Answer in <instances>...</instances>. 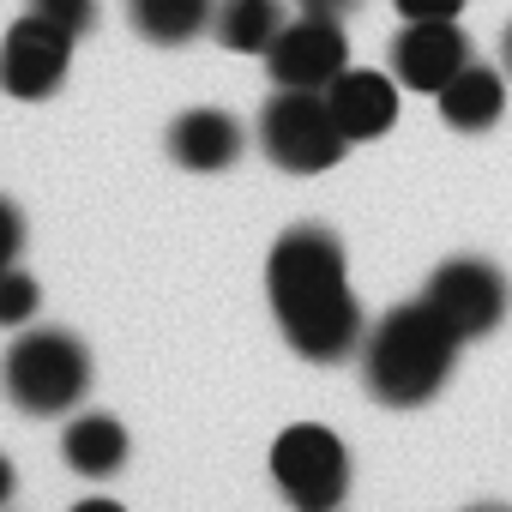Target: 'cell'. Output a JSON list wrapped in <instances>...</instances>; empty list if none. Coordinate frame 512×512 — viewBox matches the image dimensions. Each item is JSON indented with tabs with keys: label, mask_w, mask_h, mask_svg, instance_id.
Returning <instances> with one entry per match:
<instances>
[{
	"label": "cell",
	"mask_w": 512,
	"mask_h": 512,
	"mask_svg": "<svg viewBox=\"0 0 512 512\" xmlns=\"http://www.w3.org/2000/svg\"><path fill=\"white\" fill-rule=\"evenodd\" d=\"M326 103H332L338 127L350 133V145L392 133V121H398V85L386 73H368V67H344L326 85Z\"/></svg>",
	"instance_id": "30bf717a"
},
{
	"label": "cell",
	"mask_w": 512,
	"mask_h": 512,
	"mask_svg": "<svg viewBox=\"0 0 512 512\" xmlns=\"http://www.w3.org/2000/svg\"><path fill=\"white\" fill-rule=\"evenodd\" d=\"M458 7H464V0H398L404 25H410V19H452Z\"/></svg>",
	"instance_id": "d6986e66"
},
{
	"label": "cell",
	"mask_w": 512,
	"mask_h": 512,
	"mask_svg": "<svg viewBox=\"0 0 512 512\" xmlns=\"http://www.w3.org/2000/svg\"><path fill=\"white\" fill-rule=\"evenodd\" d=\"M434 103H440V121H446V127H458V133H482V127L500 121V109H506V85H500L494 67L464 61V67L434 91Z\"/></svg>",
	"instance_id": "7c38bea8"
},
{
	"label": "cell",
	"mask_w": 512,
	"mask_h": 512,
	"mask_svg": "<svg viewBox=\"0 0 512 512\" xmlns=\"http://www.w3.org/2000/svg\"><path fill=\"white\" fill-rule=\"evenodd\" d=\"M266 67H272V85L284 91H326L350 67V37L332 13L302 7V19H284L278 43L266 49Z\"/></svg>",
	"instance_id": "52a82bcc"
},
{
	"label": "cell",
	"mask_w": 512,
	"mask_h": 512,
	"mask_svg": "<svg viewBox=\"0 0 512 512\" xmlns=\"http://www.w3.org/2000/svg\"><path fill=\"white\" fill-rule=\"evenodd\" d=\"M452 362H458V338L428 302H404L380 314V326L362 338V380L392 410L428 404L452 380Z\"/></svg>",
	"instance_id": "7a4b0ae2"
},
{
	"label": "cell",
	"mask_w": 512,
	"mask_h": 512,
	"mask_svg": "<svg viewBox=\"0 0 512 512\" xmlns=\"http://www.w3.org/2000/svg\"><path fill=\"white\" fill-rule=\"evenodd\" d=\"M31 13L37 19H49V25H61L73 43L97 25V0H31Z\"/></svg>",
	"instance_id": "e0dca14e"
},
{
	"label": "cell",
	"mask_w": 512,
	"mask_h": 512,
	"mask_svg": "<svg viewBox=\"0 0 512 512\" xmlns=\"http://www.w3.org/2000/svg\"><path fill=\"white\" fill-rule=\"evenodd\" d=\"M284 31V7L278 0H217L211 7V37L229 55H266Z\"/></svg>",
	"instance_id": "5bb4252c"
},
{
	"label": "cell",
	"mask_w": 512,
	"mask_h": 512,
	"mask_svg": "<svg viewBox=\"0 0 512 512\" xmlns=\"http://www.w3.org/2000/svg\"><path fill=\"white\" fill-rule=\"evenodd\" d=\"M302 7H320V13H338V7H350V0H302Z\"/></svg>",
	"instance_id": "44dd1931"
},
{
	"label": "cell",
	"mask_w": 512,
	"mask_h": 512,
	"mask_svg": "<svg viewBox=\"0 0 512 512\" xmlns=\"http://www.w3.org/2000/svg\"><path fill=\"white\" fill-rule=\"evenodd\" d=\"M500 55H506V73H512V25H506V37H500Z\"/></svg>",
	"instance_id": "7402d4cb"
},
{
	"label": "cell",
	"mask_w": 512,
	"mask_h": 512,
	"mask_svg": "<svg viewBox=\"0 0 512 512\" xmlns=\"http://www.w3.org/2000/svg\"><path fill=\"white\" fill-rule=\"evenodd\" d=\"M0 272H7V266H0Z\"/></svg>",
	"instance_id": "603a6c76"
},
{
	"label": "cell",
	"mask_w": 512,
	"mask_h": 512,
	"mask_svg": "<svg viewBox=\"0 0 512 512\" xmlns=\"http://www.w3.org/2000/svg\"><path fill=\"white\" fill-rule=\"evenodd\" d=\"M67 61H73V37L37 13H25L7 43H0V91L19 103H43L67 85Z\"/></svg>",
	"instance_id": "ba28073f"
},
{
	"label": "cell",
	"mask_w": 512,
	"mask_h": 512,
	"mask_svg": "<svg viewBox=\"0 0 512 512\" xmlns=\"http://www.w3.org/2000/svg\"><path fill=\"white\" fill-rule=\"evenodd\" d=\"M61 458H67L79 476L103 482V476H115V470L127 464V428H121L115 416H103V410L73 416V428L61 434Z\"/></svg>",
	"instance_id": "4fadbf2b"
},
{
	"label": "cell",
	"mask_w": 512,
	"mask_h": 512,
	"mask_svg": "<svg viewBox=\"0 0 512 512\" xmlns=\"http://www.w3.org/2000/svg\"><path fill=\"white\" fill-rule=\"evenodd\" d=\"M37 302H43V290H37L31 272H19V266L0 272V326H31Z\"/></svg>",
	"instance_id": "2e32d148"
},
{
	"label": "cell",
	"mask_w": 512,
	"mask_h": 512,
	"mask_svg": "<svg viewBox=\"0 0 512 512\" xmlns=\"http://www.w3.org/2000/svg\"><path fill=\"white\" fill-rule=\"evenodd\" d=\"M25 247V211L13 199H0V266H13Z\"/></svg>",
	"instance_id": "ac0fdd59"
},
{
	"label": "cell",
	"mask_w": 512,
	"mask_h": 512,
	"mask_svg": "<svg viewBox=\"0 0 512 512\" xmlns=\"http://www.w3.org/2000/svg\"><path fill=\"white\" fill-rule=\"evenodd\" d=\"M272 476L284 488L290 506H308V512H326L350 494V452L332 428L320 422H296L278 434L272 446Z\"/></svg>",
	"instance_id": "5b68a950"
},
{
	"label": "cell",
	"mask_w": 512,
	"mask_h": 512,
	"mask_svg": "<svg viewBox=\"0 0 512 512\" xmlns=\"http://www.w3.org/2000/svg\"><path fill=\"white\" fill-rule=\"evenodd\" d=\"M211 7L217 0H127V19L145 43L157 49H181L199 31H211Z\"/></svg>",
	"instance_id": "9a60e30c"
},
{
	"label": "cell",
	"mask_w": 512,
	"mask_h": 512,
	"mask_svg": "<svg viewBox=\"0 0 512 512\" xmlns=\"http://www.w3.org/2000/svg\"><path fill=\"white\" fill-rule=\"evenodd\" d=\"M422 302L452 326L458 344H476V338H488V332L506 320L512 290H506V272H500L494 260H482V253H458V260H446V266L428 278Z\"/></svg>",
	"instance_id": "8992f818"
},
{
	"label": "cell",
	"mask_w": 512,
	"mask_h": 512,
	"mask_svg": "<svg viewBox=\"0 0 512 512\" xmlns=\"http://www.w3.org/2000/svg\"><path fill=\"white\" fill-rule=\"evenodd\" d=\"M0 380L25 416H61L91 392V350L61 326H31L0 362Z\"/></svg>",
	"instance_id": "3957f363"
},
{
	"label": "cell",
	"mask_w": 512,
	"mask_h": 512,
	"mask_svg": "<svg viewBox=\"0 0 512 512\" xmlns=\"http://www.w3.org/2000/svg\"><path fill=\"white\" fill-rule=\"evenodd\" d=\"M169 157L193 175H217L241 157V121L229 109H187L169 127Z\"/></svg>",
	"instance_id": "8fae6325"
},
{
	"label": "cell",
	"mask_w": 512,
	"mask_h": 512,
	"mask_svg": "<svg viewBox=\"0 0 512 512\" xmlns=\"http://www.w3.org/2000/svg\"><path fill=\"white\" fill-rule=\"evenodd\" d=\"M464 61H470V43H464V31H458L452 19H410V25L398 31V43H392V73H398V85L428 91V97H434Z\"/></svg>",
	"instance_id": "9c48e42d"
},
{
	"label": "cell",
	"mask_w": 512,
	"mask_h": 512,
	"mask_svg": "<svg viewBox=\"0 0 512 512\" xmlns=\"http://www.w3.org/2000/svg\"><path fill=\"white\" fill-rule=\"evenodd\" d=\"M13 488H19V476H13V458H7V452H0V506H7V500H13Z\"/></svg>",
	"instance_id": "ffe728a7"
},
{
	"label": "cell",
	"mask_w": 512,
	"mask_h": 512,
	"mask_svg": "<svg viewBox=\"0 0 512 512\" xmlns=\"http://www.w3.org/2000/svg\"><path fill=\"white\" fill-rule=\"evenodd\" d=\"M260 145L278 169L290 175H320V169H338V157L350 151V133L338 127L326 91H284L260 109Z\"/></svg>",
	"instance_id": "277c9868"
},
{
	"label": "cell",
	"mask_w": 512,
	"mask_h": 512,
	"mask_svg": "<svg viewBox=\"0 0 512 512\" xmlns=\"http://www.w3.org/2000/svg\"><path fill=\"white\" fill-rule=\"evenodd\" d=\"M266 290L272 314L290 338L296 356L308 362H344L362 350V302L350 296V266H344V241L320 223H296L278 235L272 260H266Z\"/></svg>",
	"instance_id": "6da1fadb"
},
{
	"label": "cell",
	"mask_w": 512,
	"mask_h": 512,
	"mask_svg": "<svg viewBox=\"0 0 512 512\" xmlns=\"http://www.w3.org/2000/svg\"><path fill=\"white\" fill-rule=\"evenodd\" d=\"M464 7H470V0H464Z\"/></svg>",
	"instance_id": "cb8c5ba5"
}]
</instances>
